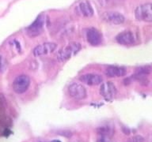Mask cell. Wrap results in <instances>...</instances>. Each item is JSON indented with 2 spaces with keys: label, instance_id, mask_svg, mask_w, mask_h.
I'll return each mask as SVG.
<instances>
[{
  "label": "cell",
  "instance_id": "2e32d148",
  "mask_svg": "<svg viewBox=\"0 0 152 142\" xmlns=\"http://www.w3.org/2000/svg\"><path fill=\"white\" fill-rule=\"evenodd\" d=\"M126 142H144V139H143V137L140 136V135H137V136L132 137L131 139H129L128 141Z\"/></svg>",
  "mask_w": 152,
  "mask_h": 142
},
{
  "label": "cell",
  "instance_id": "277c9868",
  "mask_svg": "<svg viewBox=\"0 0 152 142\" xmlns=\"http://www.w3.org/2000/svg\"><path fill=\"white\" fill-rule=\"evenodd\" d=\"M30 85V78L28 75L21 74L18 76L13 82V89L18 94H22L28 90Z\"/></svg>",
  "mask_w": 152,
  "mask_h": 142
},
{
  "label": "cell",
  "instance_id": "9c48e42d",
  "mask_svg": "<svg viewBox=\"0 0 152 142\" xmlns=\"http://www.w3.org/2000/svg\"><path fill=\"white\" fill-rule=\"evenodd\" d=\"M76 12L78 15L84 17H91L94 15V9L91 7L90 2L86 0L82 1L77 5Z\"/></svg>",
  "mask_w": 152,
  "mask_h": 142
},
{
  "label": "cell",
  "instance_id": "6da1fadb",
  "mask_svg": "<svg viewBox=\"0 0 152 142\" xmlns=\"http://www.w3.org/2000/svg\"><path fill=\"white\" fill-rule=\"evenodd\" d=\"M80 49L81 45L78 43H71L59 51L57 54V59L60 62L67 61L73 55H75L80 51Z\"/></svg>",
  "mask_w": 152,
  "mask_h": 142
},
{
  "label": "cell",
  "instance_id": "44dd1931",
  "mask_svg": "<svg viewBox=\"0 0 152 142\" xmlns=\"http://www.w3.org/2000/svg\"><path fill=\"white\" fill-rule=\"evenodd\" d=\"M37 142H47V141H38Z\"/></svg>",
  "mask_w": 152,
  "mask_h": 142
},
{
  "label": "cell",
  "instance_id": "7a4b0ae2",
  "mask_svg": "<svg viewBox=\"0 0 152 142\" xmlns=\"http://www.w3.org/2000/svg\"><path fill=\"white\" fill-rule=\"evenodd\" d=\"M45 23V15L40 14L36 20L26 28V33L31 37H35L41 34Z\"/></svg>",
  "mask_w": 152,
  "mask_h": 142
},
{
  "label": "cell",
  "instance_id": "7c38bea8",
  "mask_svg": "<svg viewBox=\"0 0 152 142\" xmlns=\"http://www.w3.org/2000/svg\"><path fill=\"white\" fill-rule=\"evenodd\" d=\"M79 80L86 85L94 86L102 84L103 78L102 76L97 73H86L81 76Z\"/></svg>",
  "mask_w": 152,
  "mask_h": 142
},
{
  "label": "cell",
  "instance_id": "52a82bcc",
  "mask_svg": "<svg viewBox=\"0 0 152 142\" xmlns=\"http://www.w3.org/2000/svg\"><path fill=\"white\" fill-rule=\"evenodd\" d=\"M57 47V44L56 43L52 42H47L41 43V44L38 45L33 49V54L34 56L39 57L45 55V54L52 53L56 50Z\"/></svg>",
  "mask_w": 152,
  "mask_h": 142
},
{
  "label": "cell",
  "instance_id": "d6986e66",
  "mask_svg": "<svg viewBox=\"0 0 152 142\" xmlns=\"http://www.w3.org/2000/svg\"><path fill=\"white\" fill-rule=\"evenodd\" d=\"M2 65H3V63H2V57L0 56V71L2 70Z\"/></svg>",
  "mask_w": 152,
  "mask_h": 142
},
{
  "label": "cell",
  "instance_id": "8992f818",
  "mask_svg": "<svg viewBox=\"0 0 152 142\" xmlns=\"http://www.w3.org/2000/svg\"><path fill=\"white\" fill-rule=\"evenodd\" d=\"M116 93V86L111 81L102 83L100 87V94L107 101H110L113 99Z\"/></svg>",
  "mask_w": 152,
  "mask_h": 142
},
{
  "label": "cell",
  "instance_id": "ba28073f",
  "mask_svg": "<svg viewBox=\"0 0 152 142\" xmlns=\"http://www.w3.org/2000/svg\"><path fill=\"white\" fill-rule=\"evenodd\" d=\"M102 18L107 23L112 25H121L124 22V17L118 12L109 11L105 12L102 14Z\"/></svg>",
  "mask_w": 152,
  "mask_h": 142
},
{
  "label": "cell",
  "instance_id": "9a60e30c",
  "mask_svg": "<svg viewBox=\"0 0 152 142\" xmlns=\"http://www.w3.org/2000/svg\"><path fill=\"white\" fill-rule=\"evenodd\" d=\"M124 1V0H97L100 6L102 7H105V8L116 7L118 4H121Z\"/></svg>",
  "mask_w": 152,
  "mask_h": 142
},
{
  "label": "cell",
  "instance_id": "5bb4252c",
  "mask_svg": "<svg viewBox=\"0 0 152 142\" xmlns=\"http://www.w3.org/2000/svg\"><path fill=\"white\" fill-rule=\"evenodd\" d=\"M97 132L102 137H109L114 133V128L113 125H102V126L97 128Z\"/></svg>",
  "mask_w": 152,
  "mask_h": 142
},
{
  "label": "cell",
  "instance_id": "3957f363",
  "mask_svg": "<svg viewBox=\"0 0 152 142\" xmlns=\"http://www.w3.org/2000/svg\"><path fill=\"white\" fill-rule=\"evenodd\" d=\"M135 15L138 21L152 22V3H146L138 7Z\"/></svg>",
  "mask_w": 152,
  "mask_h": 142
},
{
  "label": "cell",
  "instance_id": "5b68a950",
  "mask_svg": "<svg viewBox=\"0 0 152 142\" xmlns=\"http://www.w3.org/2000/svg\"><path fill=\"white\" fill-rule=\"evenodd\" d=\"M68 93L73 99L76 100H82L86 96V90L85 87L78 83H72L69 85Z\"/></svg>",
  "mask_w": 152,
  "mask_h": 142
},
{
  "label": "cell",
  "instance_id": "30bf717a",
  "mask_svg": "<svg viewBox=\"0 0 152 142\" xmlns=\"http://www.w3.org/2000/svg\"><path fill=\"white\" fill-rule=\"evenodd\" d=\"M87 42L92 46H98L102 43V34L94 28H90L86 33Z\"/></svg>",
  "mask_w": 152,
  "mask_h": 142
},
{
  "label": "cell",
  "instance_id": "ffe728a7",
  "mask_svg": "<svg viewBox=\"0 0 152 142\" xmlns=\"http://www.w3.org/2000/svg\"><path fill=\"white\" fill-rule=\"evenodd\" d=\"M52 142H61L60 141H59V140H54V141H52Z\"/></svg>",
  "mask_w": 152,
  "mask_h": 142
},
{
  "label": "cell",
  "instance_id": "4fadbf2b",
  "mask_svg": "<svg viewBox=\"0 0 152 142\" xmlns=\"http://www.w3.org/2000/svg\"><path fill=\"white\" fill-rule=\"evenodd\" d=\"M127 71L123 67L116 66H110L104 70V74L109 78H121L125 76Z\"/></svg>",
  "mask_w": 152,
  "mask_h": 142
},
{
  "label": "cell",
  "instance_id": "8fae6325",
  "mask_svg": "<svg viewBox=\"0 0 152 142\" xmlns=\"http://www.w3.org/2000/svg\"><path fill=\"white\" fill-rule=\"evenodd\" d=\"M116 40L119 44L129 46V45H132L135 43V38L132 32L124 31L116 36Z\"/></svg>",
  "mask_w": 152,
  "mask_h": 142
},
{
  "label": "cell",
  "instance_id": "e0dca14e",
  "mask_svg": "<svg viewBox=\"0 0 152 142\" xmlns=\"http://www.w3.org/2000/svg\"><path fill=\"white\" fill-rule=\"evenodd\" d=\"M7 106V101L2 94H0V108H4Z\"/></svg>",
  "mask_w": 152,
  "mask_h": 142
},
{
  "label": "cell",
  "instance_id": "ac0fdd59",
  "mask_svg": "<svg viewBox=\"0 0 152 142\" xmlns=\"http://www.w3.org/2000/svg\"><path fill=\"white\" fill-rule=\"evenodd\" d=\"M97 142H111V141H110V140L109 139V137H102L100 139L97 140Z\"/></svg>",
  "mask_w": 152,
  "mask_h": 142
}]
</instances>
